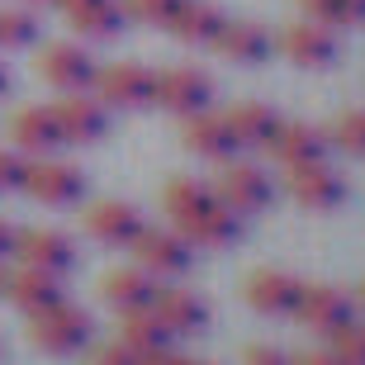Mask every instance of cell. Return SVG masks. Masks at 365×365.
Listing matches in <instances>:
<instances>
[{"instance_id":"52a82bcc","label":"cell","mask_w":365,"mask_h":365,"mask_svg":"<svg viewBox=\"0 0 365 365\" xmlns=\"http://www.w3.org/2000/svg\"><path fill=\"white\" fill-rule=\"evenodd\" d=\"M214 195H218V204H228L232 214H261L271 204V176L252 162H228L218 171Z\"/></svg>"},{"instance_id":"ab89813d","label":"cell","mask_w":365,"mask_h":365,"mask_svg":"<svg viewBox=\"0 0 365 365\" xmlns=\"http://www.w3.org/2000/svg\"><path fill=\"white\" fill-rule=\"evenodd\" d=\"M53 5H62V10L71 14V10H81V5H91V0H53Z\"/></svg>"},{"instance_id":"d6a6232c","label":"cell","mask_w":365,"mask_h":365,"mask_svg":"<svg viewBox=\"0 0 365 365\" xmlns=\"http://www.w3.org/2000/svg\"><path fill=\"white\" fill-rule=\"evenodd\" d=\"M86 365H138V356L123 346V341H105V346H95L86 356Z\"/></svg>"},{"instance_id":"7bdbcfd3","label":"cell","mask_w":365,"mask_h":365,"mask_svg":"<svg viewBox=\"0 0 365 365\" xmlns=\"http://www.w3.org/2000/svg\"><path fill=\"white\" fill-rule=\"evenodd\" d=\"M29 5H53V0H29Z\"/></svg>"},{"instance_id":"3957f363","label":"cell","mask_w":365,"mask_h":365,"mask_svg":"<svg viewBox=\"0 0 365 365\" xmlns=\"http://www.w3.org/2000/svg\"><path fill=\"white\" fill-rule=\"evenodd\" d=\"M214 100V76L204 67H166L157 71V86H152V105L171 109V114H200Z\"/></svg>"},{"instance_id":"8992f818","label":"cell","mask_w":365,"mask_h":365,"mask_svg":"<svg viewBox=\"0 0 365 365\" xmlns=\"http://www.w3.org/2000/svg\"><path fill=\"white\" fill-rule=\"evenodd\" d=\"M128 247H133L138 266L148 275H157V280H171V275L190 271V242L176 228H143Z\"/></svg>"},{"instance_id":"30bf717a","label":"cell","mask_w":365,"mask_h":365,"mask_svg":"<svg viewBox=\"0 0 365 365\" xmlns=\"http://www.w3.org/2000/svg\"><path fill=\"white\" fill-rule=\"evenodd\" d=\"M351 313H356V299L332 289V284H304V294L294 304V318L304 327H313V332H323V337H332L337 327H346Z\"/></svg>"},{"instance_id":"ac0fdd59","label":"cell","mask_w":365,"mask_h":365,"mask_svg":"<svg viewBox=\"0 0 365 365\" xmlns=\"http://www.w3.org/2000/svg\"><path fill=\"white\" fill-rule=\"evenodd\" d=\"M180 143H185L195 157H209V162H232V152H237V138H232V128L223 123V114H209V109L185 114Z\"/></svg>"},{"instance_id":"7a4b0ae2","label":"cell","mask_w":365,"mask_h":365,"mask_svg":"<svg viewBox=\"0 0 365 365\" xmlns=\"http://www.w3.org/2000/svg\"><path fill=\"white\" fill-rule=\"evenodd\" d=\"M152 86H157V71L138 62H114V67H95L91 91L105 109H143L152 105Z\"/></svg>"},{"instance_id":"484cf974","label":"cell","mask_w":365,"mask_h":365,"mask_svg":"<svg viewBox=\"0 0 365 365\" xmlns=\"http://www.w3.org/2000/svg\"><path fill=\"white\" fill-rule=\"evenodd\" d=\"M67 19H71V29H76L81 38H95V43L114 38V34L123 29L119 0H91V5H81V10H71Z\"/></svg>"},{"instance_id":"2e32d148","label":"cell","mask_w":365,"mask_h":365,"mask_svg":"<svg viewBox=\"0 0 365 365\" xmlns=\"http://www.w3.org/2000/svg\"><path fill=\"white\" fill-rule=\"evenodd\" d=\"M0 294L10 299L19 313H38L48 304H57L62 294V275H48V271H34V266H14L10 275H0Z\"/></svg>"},{"instance_id":"8d00e7d4","label":"cell","mask_w":365,"mask_h":365,"mask_svg":"<svg viewBox=\"0 0 365 365\" xmlns=\"http://www.w3.org/2000/svg\"><path fill=\"white\" fill-rule=\"evenodd\" d=\"M190 356H180V351H171V346H157V351H143L138 356V365H185Z\"/></svg>"},{"instance_id":"60d3db41","label":"cell","mask_w":365,"mask_h":365,"mask_svg":"<svg viewBox=\"0 0 365 365\" xmlns=\"http://www.w3.org/2000/svg\"><path fill=\"white\" fill-rule=\"evenodd\" d=\"M10 91V67H5V62H0V95Z\"/></svg>"},{"instance_id":"603a6c76","label":"cell","mask_w":365,"mask_h":365,"mask_svg":"<svg viewBox=\"0 0 365 365\" xmlns=\"http://www.w3.org/2000/svg\"><path fill=\"white\" fill-rule=\"evenodd\" d=\"M223 123L232 128V138H237V148H266V143H271V133L280 128V114H275L271 105L242 100V105H232L228 114H223Z\"/></svg>"},{"instance_id":"f35d334b","label":"cell","mask_w":365,"mask_h":365,"mask_svg":"<svg viewBox=\"0 0 365 365\" xmlns=\"http://www.w3.org/2000/svg\"><path fill=\"white\" fill-rule=\"evenodd\" d=\"M10 247H14V223L0 218V257H10Z\"/></svg>"},{"instance_id":"7402d4cb","label":"cell","mask_w":365,"mask_h":365,"mask_svg":"<svg viewBox=\"0 0 365 365\" xmlns=\"http://www.w3.org/2000/svg\"><path fill=\"white\" fill-rule=\"evenodd\" d=\"M209 48H214L218 57H228V62H247V67H252V62H266V57H271V34L261 24H247V19H232V24L223 19V29L214 34Z\"/></svg>"},{"instance_id":"f546056e","label":"cell","mask_w":365,"mask_h":365,"mask_svg":"<svg viewBox=\"0 0 365 365\" xmlns=\"http://www.w3.org/2000/svg\"><path fill=\"white\" fill-rule=\"evenodd\" d=\"M332 356H337L341 365H365V327L356 323V318L332 332Z\"/></svg>"},{"instance_id":"f1b7e54d","label":"cell","mask_w":365,"mask_h":365,"mask_svg":"<svg viewBox=\"0 0 365 365\" xmlns=\"http://www.w3.org/2000/svg\"><path fill=\"white\" fill-rule=\"evenodd\" d=\"M185 0H119L123 19H138V24H171V14L180 10Z\"/></svg>"},{"instance_id":"8fae6325","label":"cell","mask_w":365,"mask_h":365,"mask_svg":"<svg viewBox=\"0 0 365 365\" xmlns=\"http://www.w3.org/2000/svg\"><path fill=\"white\" fill-rule=\"evenodd\" d=\"M284 185H289V195H294V200L304 204V209H318V214H327V209H337V204L346 200V180H341L327 162L289 166Z\"/></svg>"},{"instance_id":"6da1fadb","label":"cell","mask_w":365,"mask_h":365,"mask_svg":"<svg viewBox=\"0 0 365 365\" xmlns=\"http://www.w3.org/2000/svg\"><path fill=\"white\" fill-rule=\"evenodd\" d=\"M29 341L48 356H76L91 341V313L67 304V299H57L48 309L29 313Z\"/></svg>"},{"instance_id":"d590c367","label":"cell","mask_w":365,"mask_h":365,"mask_svg":"<svg viewBox=\"0 0 365 365\" xmlns=\"http://www.w3.org/2000/svg\"><path fill=\"white\" fill-rule=\"evenodd\" d=\"M289 365H341V361L332 356V346H313V351H299V356H289Z\"/></svg>"},{"instance_id":"cb8c5ba5","label":"cell","mask_w":365,"mask_h":365,"mask_svg":"<svg viewBox=\"0 0 365 365\" xmlns=\"http://www.w3.org/2000/svg\"><path fill=\"white\" fill-rule=\"evenodd\" d=\"M166 29H171L180 43H214V34L223 29V10L209 5V0H185V5L171 14Z\"/></svg>"},{"instance_id":"277c9868","label":"cell","mask_w":365,"mask_h":365,"mask_svg":"<svg viewBox=\"0 0 365 365\" xmlns=\"http://www.w3.org/2000/svg\"><path fill=\"white\" fill-rule=\"evenodd\" d=\"M24 195H34L38 204H53V209H67L86 195V176L71 162H57V157H34L24 166Z\"/></svg>"},{"instance_id":"ba28073f","label":"cell","mask_w":365,"mask_h":365,"mask_svg":"<svg viewBox=\"0 0 365 365\" xmlns=\"http://www.w3.org/2000/svg\"><path fill=\"white\" fill-rule=\"evenodd\" d=\"M34 71H38V76L53 86V91H62V95L91 91V81H95L91 53H81L76 43H48V48L34 57Z\"/></svg>"},{"instance_id":"83f0119b","label":"cell","mask_w":365,"mask_h":365,"mask_svg":"<svg viewBox=\"0 0 365 365\" xmlns=\"http://www.w3.org/2000/svg\"><path fill=\"white\" fill-rule=\"evenodd\" d=\"M38 38V19L29 10H0V48L14 53V48H29Z\"/></svg>"},{"instance_id":"e0dca14e","label":"cell","mask_w":365,"mask_h":365,"mask_svg":"<svg viewBox=\"0 0 365 365\" xmlns=\"http://www.w3.org/2000/svg\"><path fill=\"white\" fill-rule=\"evenodd\" d=\"M271 157L289 171V166H309V162H327V133L313 123H284L271 133Z\"/></svg>"},{"instance_id":"d4e9b609","label":"cell","mask_w":365,"mask_h":365,"mask_svg":"<svg viewBox=\"0 0 365 365\" xmlns=\"http://www.w3.org/2000/svg\"><path fill=\"white\" fill-rule=\"evenodd\" d=\"M119 341L133 356H143V351H157V346H171V332L162 327V318L152 309H133V313H119Z\"/></svg>"},{"instance_id":"9a60e30c","label":"cell","mask_w":365,"mask_h":365,"mask_svg":"<svg viewBox=\"0 0 365 365\" xmlns=\"http://www.w3.org/2000/svg\"><path fill=\"white\" fill-rule=\"evenodd\" d=\"M162 327L171 337H185V332H200L209 323V304H204L195 289H180V284H166V289H152V304H148Z\"/></svg>"},{"instance_id":"ee69618b","label":"cell","mask_w":365,"mask_h":365,"mask_svg":"<svg viewBox=\"0 0 365 365\" xmlns=\"http://www.w3.org/2000/svg\"><path fill=\"white\" fill-rule=\"evenodd\" d=\"M356 299H361V304H365V284H361V294H356Z\"/></svg>"},{"instance_id":"4316f807","label":"cell","mask_w":365,"mask_h":365,"mask_svg":"<svg viewBox=\"0 0 365 365\" xmlns=\"http://www.w3.org/2000/svg\"><path fill=\"white\" fill-rule=\"evenodd\" d=\"M209 200H214V185H204V180H190V176L166 180V190H162V209L171 214V223L190 218L195 209H204Z\"/></svg>"},{"instance_id":"836d02e7","label":"cell","mask_w":365,"mask_h":365,"mask_svg":"<svg viewBox=\"0 0 365 365\" xmlns=\"http://www.w3.org/2000/svg\"><path fill=\"white\" fill-rule=\"evenodd\" d=\"M24 157L19 152H0V190H19L24 185Z\"/></svg>"},{"instance_id":"1f68e13d","label":"cell","mask_w":365,"mask_h":365,"mask_svg":"<svg viewBox=\"0 0 365 365\" xmlns=\"http://www.w3.org/2000/svg\"><path fill=\"white\" fill-rule=\"evenodd\" d=\"M299 5H304V14H309L313 24H327V29L346 24V14H341V0H299Z\"/></svg>"},{"instance_id":"e575fe53","label":"cell","mask_w":365,"mask_h":365,"mask_svg":"<svg viewBox=\"0 0 365 365\" xmlns=\"http://www.w3.org/2000/svg\"><path fill=\"white\" fill-rule=\"evenodd\" d=\"M242 365H289V356H284L280 346H261V341H257V346H247V351H242Z\"/></svg>"},{"instance_id":"5bb4252c","label":"cell","mask_w":365,"mask_h":365,"mask_svg":"<svg viewBox=\"0 0 365 365\" xmlns=\"http://www.w3.org/2000/svg\"><path fill=\"white\" fill-rule=\"evenodd\" d=\"M275 48H280L294 67H332V62H337V38H332V29L313 24V19L289 24L280 38H275Z\"/></svg>"},{"instance_id":"ffe728a7","label":"cell","mask_w":365,"mask_h":365,"mask_svg":"<svg viewBox=\"0 0 365 365\" xmlns=\"http://www.w3.org/2000/svg\"><path fill=\"white\" fill-rule=\"evenodd\" d=\"M10 143L19 152H34V157H48V152L62 148V128L53 119V105H24L10 119Z\"/></svg>"},{"instance_id":"5b68a950","label":"cell","mask_w":365,"mask_h":365,"mask_svg":"<svg viewBox=\"0 0 365 365\" xmlns=\"http://www.w3.org/2000/svg\"><path fill=\"white\" fill-rule=\"evenodd\" d=\"M10 257H19V266H34V271L67 275L76 266V247H71L67 232H57V228H24V232H14Z\"/></svg>"},{"instance_id":"4fadbf2b","label":"cell","mask_w":365,"mask_h":365,"mask_svg":"<svg viewBox=\"0 0 365 365\" xmlns=\"http://www.w3.org/2000/svg\"><path fill=\"white\" fill-rule=\"evenodd\" d=\"M242 294H247V304L257 313H266V318H289L299 294H304V280L289 275V271H252Z\"/></svg>"},{"instance_id":"44dd1931","label":"cell","mask_w":365,"mask_h":365,"mask_svg":"<svg viewBox=\"0 0 365 365\" xmlns=\"http://www.w3.org/2000/svg\"><path fill=\"white\" fill-rule=\"evenodd\" d=\"M152 275L143 266H114V271L100 275V294L114 313H133V309H148L152 304Z\"/></svg>"},{"instance_id":"9c48e42d","label":"cell","mask_w":365,"mask_h":365,"mask_svg":"<svg viewBox=\"0 0 365 365\" xmlns=\"http://www.w3.org/2000/svg\"><path fill=\"white\" fill-rule=\"evenodd\" d=\"M53 119L62 128V143H100L109 133V109L86 91H71L53 105Z\"/></svg>"},{"instance_id":"4dcf8cb0","label":"cell","mask_w":365,"mask_h":365,"mask_svg":"<svg viewBox=\"0 0 365 365\" xmlns=\"http://www.w3.org/2000/svg\"><path fill=\"white\" fill-rule=\"evenodd\" d=\"M332 138H337L346 152L365 157V109H346V114L337 119V128H332Z\"/></svg>"},{"instance_id":"7c38bea8","label":"cell","mask_w":365,"mask_h":365,"mask_svg":"<svg viewBox=\"0 0 365 365\" xmlns=\"http://www.w3.org/2000/svg\"><path fill=\"white\" fill-rule=\"evenodd\" d=\"M81 223H86V232H91L95 242H105V247H128L138 232L148 228L143 214H138V204H128V200H100V204H91Z\"/></svg>"},{"instance_id":"b9f144b4","label":"cell","mask_w":365,"mask_h":365,"mask_svg":"<svg viewBox=\"0 0 365 365\" xmlns=\"http://www.w3.org/2000/svg\"><path fill=\"white\" fill-rule=\"evenodd\" d=\"M185 365H214V361H185Z\"/></svg>"},{"instance_id":"74e56055","label":"cell","mask_w":365,"mask_h":365,"mask_svg":"<svg viewBox=\"0 0 365 365\" xmlns=\"http://www.w3.org/2000/svg\"><path fill=\"white\" fill-rule=\"evenodd\" d=\"M341 14H346V29H365V0H341Z\"/></svg>"},{"instance_id":"d6986e66","label":"cell","mask_w":365,"mask_h":365,"mask_svg":"<svg viewBox=\"0 0 365 365\" xmlns=\"http://www.w3.org/2000/svg\"><path fill=\"white\" fill-rule=\"evenodd\" d=\"M176 232L185 237V242H195V247H228V242H237L242 223H237V214H232L228 204H218V195H214L204 209H195L190 218H180Z\"/></svg>"}]
</instances>
